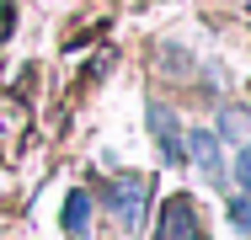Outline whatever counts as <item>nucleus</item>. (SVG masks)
Wrapping results in <instances>:
<instances>
[{
	"mask_svg": "<svg viewBox=\"0 0 251 240\" xmlns=\"http://www.w3.org/2000/svg\"><path fill=\"white\" fill-rule=\"evenodd\" d=\"M107 203H112V214L123 219V230H139L145 214H150V187H145L139 176H118V182L107 187Z\"/></svg>",
	"mask_w": 251,
	"mask_h": 240,
	"instance_id": "f257e3e1",
	"label": "nucleus"
},
{
	"mask_svg": "<svg viewBox=\"0 0 251 240\" xmlns=\"http://www.w3.org/2000/svg\"><path fill=\"white\" fill-rule=\"evenodd\" d=\"M91 230V192H70L64 197V235H86Z\"/></svg>",
	"mask_w": 251,
	"mask_h": 240,
	"instance_id": "39448f33",
	"label": "nucleus"
},
{
	"mask_svg": "<svg viewBox=\"0 0 251 240\" xmlns=\"http://www.w3.org/2000/svg\"><path fill=\"white\" fill-rule=\"evenodd\" d=\"M150 128L160 134V155L166 160H182V134H176V123H171L166 107H150Z\"/></svg>",
	"mask_w": 251,
	"mask_h": 240,
	"instance_id": "20e7f679",
	"label": "nucleus"
},
{
	"mask_svg": "<svg viewBox=\"0 0 251 240\" xmlns=\"http://www.w3.org/2000/svg\"><path fill=\"white\" fill-rule=\"evenodd\" d=\"M225 214H230V224H235V230H241V235H251V192H235V197H230V208H225Z\"/></svg>",
	"mask_w": 251,
	"mask_h": 240,
	"instance_id": "423d86ee",
	"label": "nucleus"
},
{
	"mask_svg": "<svg viewBox=\"0 0 251 240\" xmlns=\"http://www.w3.org/2000/svg\"><path fill=\"white\" fill-rule=\"evenodd\" d=\"M193 235H198L193 203H187V197H171V203L160 208V235H155V240H193Z\"/></svg>",
	"mask_w": 251,
	"mask_h": 240,
	"instance_id": "f03ea898",
	"label": "nucleus"
},
{
	"mask_svg": "<svg viewBox=\"0 0 251 240\" xmlns=\"http://www.w3.org/2000/svg\"><path fill=\"white\" fill-rule=\"evenodd\" d=\"M182 144H187L182 155H187V160L198 166L208 182H219V176H225V171H219V139H214V134H187Z\"/></svg>",
	"mask_w": 251,
	"mask_h": 240,
	"instance_id": "7ed1b4c3",
	"label": "nucleus"
},
{
	"mask_svg": "<svg viewBox=\"0 0 251 240\" xmlns=\"http://www.w3.org/2000/svg\"><path fill=\"white\" fill-rule=\"evenodd\" d=\"M235 182H241V192H251V144L235 149Z\"/></svg>",
	"mask_w": 251,
	"mask_h": 240,
	"instance_id": "0eeeda50",
	"label": "nucleus"
}]
</instances>
